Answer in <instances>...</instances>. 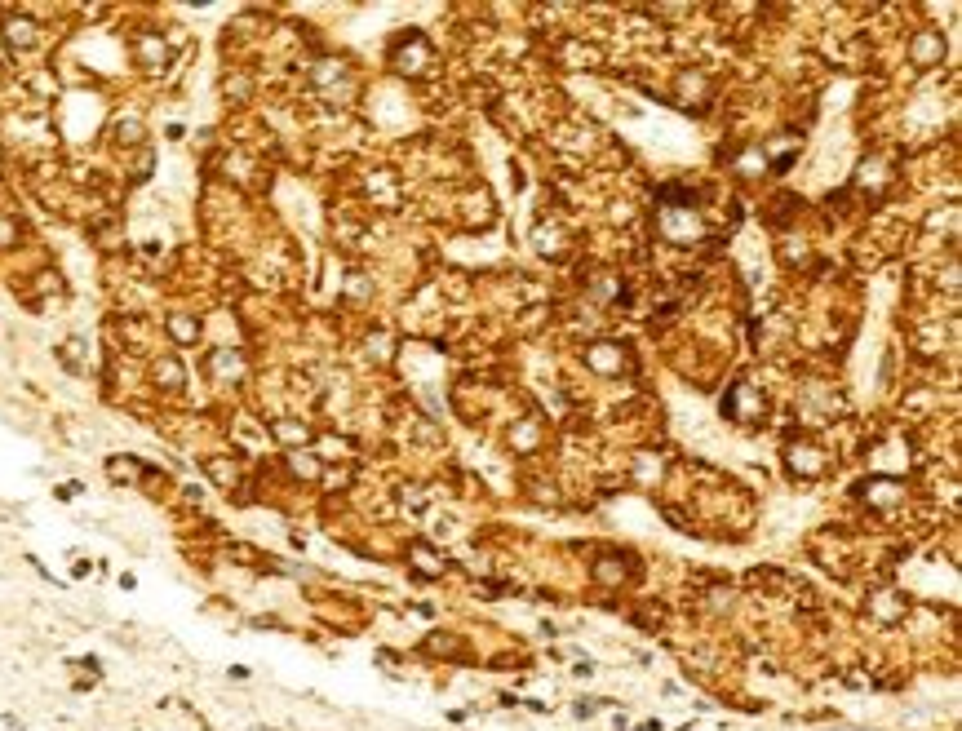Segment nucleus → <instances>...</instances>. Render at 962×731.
<instances>
[{
	"instance_id": "39448f33",
	"label": "nucleus",
	"mask_w": 962,
	"mask_h": 731,
	"mask_svg": "<svg viewBox=\"0 0 962 731\" xmlns=\"http://www.w3.org/2000/svg\"><path fill=\"white\" fill-rule=\"evenodd\" d=\"M18 235H23L18 218H9V213L0 209V249H18Z\"/></svg>"
},
{
	"instance_id": "f03ea898",
	"label": "nucleus",
	"mask_w": 962,
	"mask_h": 731,
	"mask_svg": "<svg viewBox=\"0 0 962 731\" xmlns=\"http://www.w3.org/2000/svg\"><path fill=\"white\" fill-rule=\"evenodd\" d=\"M151 377H156L160 390H182V386H187V368H182L173 355H160L156 364H151Z\"/></svg>"
},
{
	"instance_id": "f257e3e1",
	"label": "nucleus",
	"mask_w": 962,
	"mask_h": 731,
	"mask_svg": "<svg viewBox=\"0 0 962 731\" xmlns=\"http://www.w3.org/2000/svg\"><path fill=\"white\" fill-rule=\"evenodd\" d=\"M0 36H5V45L18 49V54L40 45V27L27 14H0Z\"/></svg>"
},
{
	"instance_id": "20e7f679",
	"label": "nucleus",
	"mask_w": 962,
	"mask_h": 731,
	"mask_svg": "<svg viewBox=\"0 0 962 731\" xmlns=\"http://www.w3.org/2000/svg\"><path fill=\"white\" fill-rule=\"evenodd\" d=\"M107 475L116 483H138V479H147V470H142V461H133V457H111Z\"/></svg>"
},
{
	"instance_id": "7ed1b4c3",
	"label": "nucleus",
	"mask_w": 962,
	"mask_h": 731,
	"mask_svg": "<svg viewBox=\"0 0 962 731\" xmlns=\"http://www.w3.org/2000/svg\"><path fill=\"white\" fill-rule=\"evenodd\" d=\"M169 337L182 346H196L200 342V319L196 315H169Z\"/></svg>"
}]
</instances>
